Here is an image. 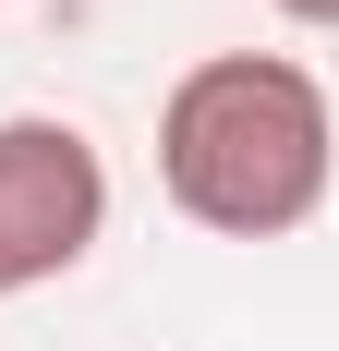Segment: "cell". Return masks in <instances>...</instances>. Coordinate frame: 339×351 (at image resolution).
Returning <instances> with one entry per match:
<instances>
[{"label": "cell", "instance_id": "obj_1", "mask_svg": "<svg viewBox=\"0 0 339 351\" xmlns=\"http://www.w3.org/2000/svg\"><path fill=\"white\" fill-rule=\"evenodd\" d=\"M158 194L218 243H291L339 194V109L291 49H206L158 97Z\"/></svg>", "mask_w": 339, "mask_h": 351}, {"label": "cell", "instance_id": "obj_2", "mask_svg": "<svg viewBox=\"0 0 339 351\" xmlns=\"http://www.w3.org/2000/svg\"><path fill=\"white\" fill-rule=\"evenodd\" d=\"M109 243V158L61 109H12L0 121V303L73 279Z\"/></svg>", "mask_w": 339, "mask_h": 351}, {"label": "cell", "instance_id": "obj_3", "mask_svg": "<svg viewBox=\"0 0 339 351\" xmlns=\"http://www.w3.org/2000/svg\"><path fill=\"white\" fill-rule=\"evenodd\" d=\"M279 25H315V36H339V0H267Z\"/></svg>", "mask_w": 339, "mask_h": 351}]
</instances>
